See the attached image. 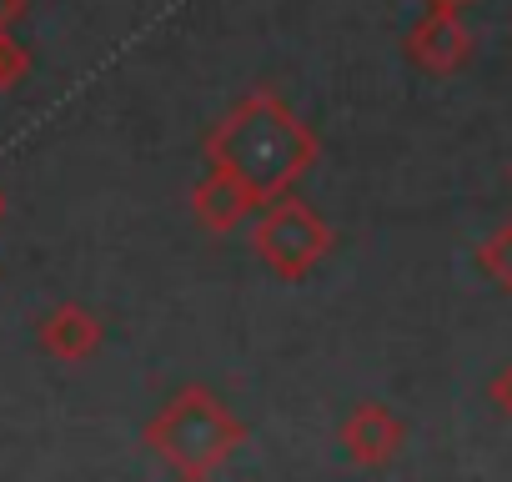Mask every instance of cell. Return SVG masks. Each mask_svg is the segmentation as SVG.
Listing matches in <instances>:
<instances>
[{"label": "cell", "instance_id": "1", "mask_svg": "<svg viewBox=\"0 0 512 482\" xmlns=\"http://www.w3.org/2000/svg\"><path fill=\"white\" fill-rule=\"evenodd\" d=\"M317 151H322L317 131L272 86L246 91L201 141L206 171L236 181L256 201V211H262L267 201H277V196H287L312 171Z\"/></svg>", "mask_w": 512, "mask_h": 482}, {"label": "cell", "instance_id": "2", "mask_svg": "<svg viewBox=\"0 0 512 482\" xmlns=\"http://www.w3.org/2000/svg\"><path fill=\"white\" fill-rule=\"evenodd\" d=\"M246 442V422L201 382H186L166 397V407L146 422V447L176 477H211L221 472Z\"/></svg>", "mask_w": 512, "mask_h": 482}, {"label": "cell", "instance_id": "3", "mask_svg": "<svg viewBox=\"0 0 512 482\" xmlns=\"http://www.w3.org/2000/svg\"><path fill=\"white\" fill-rule=\"evenodd\" d=\"M251 252L256 262H262L277 282H307L322 257L332 252V226L322 221V211H312L302 196H277L262 206V216H256L251 226Z\"/></svg>", "mask_w": 512, "mask_h": 482}, {"label": "cell", "instance_id": "4", "mask_svg": "<svg viewBox=\"0 0 512 482\" xmlns=\"http://www.w3.org/2000/svg\"><path fill=\"white\" fill-rule=\"evenodd\" d=\"M402 56L422 76H452V71H462L467 56H472V31H467L462 11H422V21L402 36Z\"/></svg>", "mask_w": 512, "mask_h": 482}, {"label": "cell", "instance_id": "5", "mask_svg": "<svg viewBox=\"0 0 512 482\" xmlns=\"http://www.w3.org/2000/svg\"><path fill=\"white\" fill-rule=\"evenodd\" d=\"M36 347H41L51 362H61V367H81V362H91V357L106 347V327H101V317H96L91 307H81V302H56V307L36 322Z\"/></svg>", "mask_w": 512, "mask_h": 482}, {"label": "cell", "instance_id": "6", "mask_svg": "<svg viewBox=\"0 0 512 482\" xmlns=\"http://www.w3.org/2000/svg\"><path fill=\"white\" fill-rule=\"evenodd\" d=\"M407 442V422L387 402H357L342 417V452L357 467H387Z\"/></svg>", "mask_w": 512, "mask_h": 482}, {"label": "cell", "instance_id": "7", "mask_svg": "<svg viewBox=\"0 0 512 482\" xmlns=\"http://www.w3.org/2000/svg\"><path fill=\"white\" fill-rule=\"evenodd\" d=\"M251 211H256V201H251L236 181H226V176H216V171H206V176L196 181V191H191V216H196V226H206V231H216V236L236 231Z\"/></svg>", "mask_w": 512, "mask_h": 482}, {"label": "cell", "instance_id": "8", "mask_svg": "<svg viewBox=\"0 0 512 482\" xmlns=\"http://www.w3.org/2000/svg\"><path fill=\"white\" fill-rule=\"evenodd\" d=\"M472 267L487 287L497 292H512V221H502L497 231H487L472 252Z\"/></svg>", "mask_w": 512, "mask_h": 482}, {"label": "cell", "instance_id": "9", "mask_svg": "<svg viewBox=\"0 0 512 482\" xmlns=\"http://www.w3.org/2000/svg\"><path fill=\"white\" fill-rule=\"evenodd\" d=\"M26 71H31V51L11 31H0V91H11Z\"/></svg>", "mask_w": 512, "mask_h": 482}, {"label": "cell", "instance_id": "10", "mask_svg": "<svg viewBox=\"0 0 512 482\" xmlns=\"http://www.w3.org/2000/svg\"><path fill=\"white\" fill-rule=\"evenodd\" d=\"M487 402H492L497 417L512 422V362H502V367L492 372V382H487Z\"/></svg>", "mask_w": 512, "mask_h": 482}, {"label": "cell", "instance_id": "11", "mask_svg": "<svg viewBox=\"0 0 512 482\" xmlns=\"http://www.w3.org/2000/svg\"><path fill=\"white\" fill-rule=\"evenodd\" d=\"M26 11H31V0H0V31H11Z\"/></svg>", "mask_w": 512, "mask_h": 482}, {"label": "cell", "instance_id": "12", "mask_svg": "<svg viewBox=\"0 0 512 482\" xmlns=\"http://www.w3.org/2000/svg\"><path fill=\"white\" fill-rule=\"evenodd\" d=\"M422 6H427V11H467L472 0H422Z\"/></svg>", "mask_w": 512, "mask_h": 482}, {"label": "cell", "instance_id": "13", "mask_svg": "<svg viewBox=\"0 0 512 482\" xmlns=\"http://www.w3.org/2000/svg\"><path fill=\"white\" fill-rule=\"evenodd\" d=\"M0 211H6V196H0Z\"/></svg>", "mask_w": 512, "mask_h": 482}]
</instances>
